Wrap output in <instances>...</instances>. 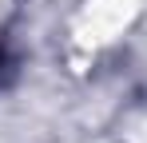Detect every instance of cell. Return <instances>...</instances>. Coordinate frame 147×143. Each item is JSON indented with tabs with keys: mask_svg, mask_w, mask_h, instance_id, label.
I'll return each instance as SVG.
<instances>
[{
	"mask_svg": "<svg viewBox=\"0 0 147 143\" xmlns=\"http://www.w3.org/2000/svg\"><path fill=\"white\" fill-rule=\"evenodd\" d=\"M0 64H4V52H0Z\"/></svg>",
	"mask_w": 147,
	"mask_h": 143,
	"instance_id": "1",
	"label": "cell"
}]
</instances>
